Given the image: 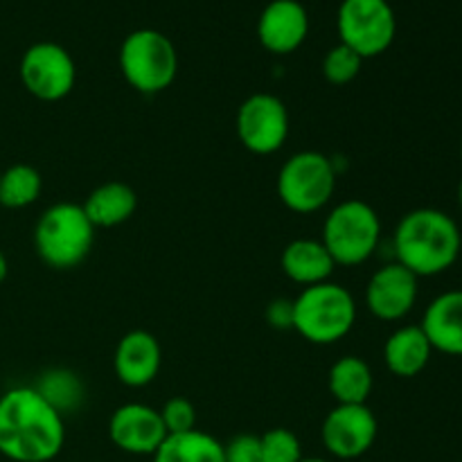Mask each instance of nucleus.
Wrapping results in <instances>:
<instances>
[{"instance_id": "1", "label": "nucleus", "mask_w": 462, "mask_h": 462, "mask_svg": "<svg viewBox=\"0 0 462 462\" xmlns=\"http://www.w3.org/2000/svg\"><path fill=\"white\" fill-rule=\"evenodd\" d=\"M66 442L63 415L36 388L18 386L0 397V456L12 462H50Z\"/></svg>"}, {"instance_id": "2", "label": "nucleus", "mask_w": 462, "mask_h": 462, "mask_svg": "<svg viewBox=\"0 0 462 462\" xmlns=\"http://www.w3.org/2000/svg\"><path fill=\"white\" fill-rule=\"evenodd\" d=\"M395 262L418 278H433L458 262L462 235L458 224L436 208L406 212L393 235Z\"/></svg>"}, {"instance_id": "3", "label": "nucleus", "mask_w": 462, "mask_h": 462, "mask_svg": "<svg viewBox=\"0 0 462 462\" xmlns=\"http://www.w3.org/2000/svg\"><path fill=\"white\" fill-rule=\"evenodd\" d=\"M355 323L356 302L343 284L305 287L293 300V329L314 346H334L352 332Z\"/></svg>"}, {"instance_id": "4", "label": "nucleus", "mask_w": 462, "mask_h": 462, "mask_svg": "<svg viewBox=\"0 0 462 462\" xmlns=\"http://www.w3.org/2000/svg\"><path fill=\"white\" fill-rule=\"evenodd\" d=\"M93 242L95 226L79 203H54L36 221L34 248L50 269L70 271L79 266Z\"/></svg>"}, {"instance_id": "5", "label": "nucleus", "mask_w": 462, "mask_h": 462, "mask_svg": "<svg viewBox=\"0 0 462 462\" xmlns=\"http://www.w3.org/2000/svg\"><path fill=\"white\" fill-rule=\"evenodd\" d=\"M320 242L337 266H359L374 255L382 242V219L370 203L347 199L329 210Z\"/></svg>"}, {"instance_id": "6", "label": "nucleus", "mask_w": 462, "mask_h": 462, "mask_svg": "<svg viewBox=\"0 0 462 462\" xmlns=\"http://www.w3.org/2000/svg\"><path fill=\"white\" fill-rule=\"evenodd\" d=\"M120 70L126 84L143 95H156L170 88L179 72L174 43L158 30H135L122 41Z\"/></svg>"}, {"instance_id": "7", "label": "nucleus", "mask_w": 462, "mask_h": 462, "mask_svg": "<svg viewBox=\"0 0 462 462\" xmlns=\"http://www.w3.org/2000/svg\"><path fill=\"white\" fill-rule=\"evenodd\" d=\"M275 188L284 208L298 215H314L332 201L337 170L325 153L298 152L280 167Z\"/></svg>"}, {"instance_id": "8", "label": "nucleus", "mask_w": 462, "mask_h": 462, "mask_svg": "<svg viewBox=\"0 0 462 462\" xmlns=\"http://www.w3.org/2000/svg\"><path fill=\"white\" fill-rule=\"evenodd\" d=\"M337 25L341 43L361 59L386 52L397 34V18L388 0H343Z\"/></svg>"}, {"instance_id": "9", "label": "nucleus", "mask_w": 462, "mask_h": 462, "mask_svg": "<svg viewBox=\"0 0 462 462\" xmlns=\"http://www.w3.org/2000/svg\"><path fill=\"white\" fill-rule=\"evenodd\" d=\"M77 68L70 52L59 43L41 41L30 45L21 59V81L32 97L59 102L75 88Z\"/></svg>"}, {"instance_id": "10", "label": "nucleus", "mask_w": 462, "mask_h": 462, "mask_svg": "<svg viewBox=\"0 0 462 462\" xmlns=\"http://www.w3.org/2000/svg\"><path fill=\"white\" fill-rule=\"evenodd\" d=\"M237 138L244 149L257 156L280 152L289 138V111L282 99L271 93L244 99L237 111Z\"/></svg>"}, {"instance_id": "11", "label": "nucleus", "mask_w": 462, "mask_h": 462, "mask_svg": "<svg viewBox=\"0 0 462 462\" xmlns=\"http://www.w3.org/2000/svg\"><path fill=\"white\" fill-rule=\"evenodd\" d=\"M379 422L368 404H337L323 420L320 438L334 458L355 460L373 449Z\"/></svg>"}, {"instance_id": "12", "label": "nucleus", "mask_w": 462, "mask_h": 462, "mask_svg": "<svg viewBox=\"0 0 462 462\" xmlns=\"http://www.w3.org/2000/svg\"><path fill=\"white\" fill-rule=\"evenodd\" d=\"M418 275L411 273L400 262L383 264L365 284V307L374 319L386 323L406 319L418 302Z\"/></svg>"}, {"instance_id": "13", "label": "nucleus", "mask_w": 462, "mask_h": 462, "mask_svg": "<svg viewBox=\"0 0 462 462\" xmlns=\"http://www.w3.org/2000/svg\"><path fill=\"white\" fill-rule=\"evenodd\" d=\"M108 436L120 451L131 456H153L165 442L167 431L161 411L147 404H125L113 411Z\"/></svg>"}, {"instance_id": "14", "label": "nucleus", "mask_w": 462, "mask_h": 462, "mask_svg": "<svg viewBox=\"0 0 462 462\" xmlns=\"http://www.w3.org/2000/svg\"><path fill=\"white\" fill-rule=\"evenodd\" d=\"M310 34V14L298 0H273L257 21V39L273 54H291Z\"/></svg>"}, {"instance_id": "15", "label": "nucleus", "mask_w": 462, "mask_h": 462, "mask_svg": "<svg viewBox=\"0 0 462 462\" xmlns=\"http://www.w3.org/2000/svg\"><path fill=\"white\" fill-rule=\"evenodd\" d=\"M162 365L161 343L144 329L125 334L116 346L113 370L117 382L129 388H144L158 377Z\"/></svg>"}, {"instance_id": "16", "label": "nucleus", "mask_w": 462, "mask_h": 462, "mask_svg": "<svg viewBox=\"0 0 462 462\" xmlns=\"http://www.w3.org/2000/svg\"><path fill=\"white\" fill-rule=\"evenodd\" d=\"M420 328L424 329L433 350L462 356V289L433 298Z\"/></svg>"}, {"instance_id": "17", "label": "nucleus", "mask_w": 462, "mask_h": 462, "mask_svg": "<svg viewBox=\"0 0 462 462\" xmlns=\"http://www.w3.org/2000/svg\"><path fill=\"white\" fill-rule=\"evenodd\" d=\"M280 266L291 282L302 284L305 289L329 282L334 269H337V262L332 260L320 239H293L284 246Z\"/></svg>"}, {"instance_id": "18", "label": "nucleus", "mask_w": 462, "mask_h": 462, "mask_svg": "<svg viewBox=\"0 0 462 462\" xmlns=\"http://www.w3.org/2000/svg\"><path fill=\"white\" fill-rule=\"evenodd\" d=\"M433 347L420 325H404L395 329L383 343V364L395 377H418L429 365Z\"/></svg>"}, {"instance_id": "19", "label": "nucleus", "mask_w": 462, "mask_h": 462, "mask_svg": "<svg viewBox=\"0 0 462 462\" xmlns=\"http://www.w3.org/2000/svg\"><path fill=\"white\" fill-rule=\"evenodd\" d=\"M81 208L95 228H116L134 217L135 208H138V197L131 185L122 183V180H108V183L97 185L86 197Z\"/></svg>"}, {"instance_id": "20", "label": "nucleus", "mask_w": 462, "mask_h": 462, "mask_svg": "<svg viewBox=\"0 0 462 462\" xmlns=\"http://www.w3.org/2000/svg\"><path fill=\"white\" fill-rule=\"evenodd\" d=\"M328 386L337 404H368L374 386L373 370L361 356H341L329 368Z\"/></svg>"}, {"instance_id": "21", "label": "nucleus", "mask_w": 462, "mask_h": 462, "mask_svg": "<svg viewBox=\"0 0 462 462\" xmlns=\"http://www.w3.org/2000/svg\"><path fill=\"white\" fill-rule=\"evenodd\" d=\"M152 458L153 462H226L224 445L199 429L167 436Z\"/></svg>"}, {"instance_id": "22", "label": "nucleus", "mask_w": 462, "mask_h": 462, "mask_svg": "<svg viewBox=\"0 0 462 462\" xmlns=\"http://www.w3.org/2000/svg\"><path fill=\"white\" fill-rule=\"evenodd\" d=\"M41 189H43V179L36 167L18 162L0 171V206L21 210L41 197Z\"/></svg>"}, {"instance_id": "23", "label": "nucleus", "mask_w": 462, "mask_h": 462, "mask_svg": "<svg viewBox=\"0 0 462 462\" xmlns=\"http://www.w3.org/2000/svg\"><path fill=\"white\" fill-rule=\"evenodd\" d=\"M260 449L264 462H300L305 458L296 433L282 427L269 429L266 433H262Z\"/></svg>"}, {"instance_id": "24", "label": "nucleus", "mask_w": 462, "mask_h": 462, "mask_svg": "<svg viewBox=\"0 0 462 462\" xmlns=\"http://www.w3.org/2000/svg\"><path fill=\"white\" fill-rule=\"evenodd\" d=\"M361 63L364 59L350 50L347 45L338 43L325 54L323 59V75L329 84L334 86H343V84H350L352 79H356V75L361 72Z\"/></svg>"}, {"instance_id": "25", "label": "nucleus", "mask_w": 462, "mask_h": 462, "mask_svg": "<svg viewBox=\"0 0 462 462\" xmlns=\"http://www.w3.org/2000/svg\"><path fill=\"white\" fill-rule=\"evenodd\" d=\"M59 413L63 415V409H72L81 397V386L70 373H50L36 388Z\"/></svg>"}, {"instance_id": "26", "label": "nucleus", "mask_w": 462, "mask_h": 462, "mask_svg": "<svg viewBox=\"0 0 462 462\" xmlns=\"http://www.w3.org/2000/svg\"><path fill=\"white\" fill-rule=\"evenodd\" d=\"M161 420L167 436H179L197 429V409L188 397H171L161 409Z\"/></svg>"}, {"instance_id": "27", "label": "nucleus", "mask_w": 462, "mask_h": 462, "mask_svg": "<svg viewBox=\"0 0 462 462\" xmlns=\"http://www.w3.org/2000/svg\"><path fill=\"white\" fill-rule=\"evenodd\" d=\"M226 462H264L262 460L260 436L242 433L235 436L228 445H224Z\"/></svg>"}, {"instance_id": "28", "label": "nucleus", "mask_w": 462, "mask_h": 462, "mask_svg": "<svg viewBox=\"0 0 462 462\" xmlns=\"http://www.w3.org/2000/svg\"><path fill=\"white\" fill-rule=\"evenodd\" d=\"M266 319L278 329H293V300H275L266 310Z\"/></svg>"}, {"instance_id": "29", "label": "nucleus", "mask_w": 462, "mask_h": 462, "mask_svg": "<svg viewBox=\"0 0 462 462\" xmlns=\"http://www.w3.org/2000/svg\"><path fill=\"white\" fill-rule=\"evenodd\" d=\"M9 273V264H7V257H5V253L0 251V282H3L5 278H7Z\"/></svg>"}, {"instance_id": "30", "label": "nucleus", "mask_w": 462, "mask_h": 462, "mask_svg": "<svg viewBox=\"0 0 462 462\" xmlns=\"http://www.w3.org/2000/svg\"><path fill=\"white\" fill-rule=\"evenodd\" d=\"M300 462H332V460H325V458H302Z\"/></svg>"}, {"instance_id": "31", "label": "nucleus", "mask_w": 462, "mask_h": 462, "mask_svg": "<svg viewBox=\"0 0 462 462\" xmlns=\"http://www.w3.org/2000/svg\"><path fill=\"white\" fill-rule=\"evenodd\" d=\"M458 206L462 208V179H460V183H458Z\"/></svg>"}, {"instance_id": "32", "label": "nucleus", "mask_w": 462, "mask_h": 462, "mask_svg": "<svg viewBox=\"0 0 462 462\" xmlns=\"http://www.w3.org/2000/svg\"><path fill=\"white\" fill-rule=\"evenodd\" d=\"M460 158H462V140H460Z\"/></svg>"}]
</instances>
